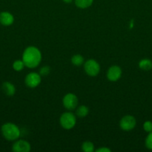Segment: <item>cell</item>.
I'll return each instance as SVG.
<instances>
[{
  "label": "cell",
  "mask_w": 152,
  "mask_h": 152,
  "mask_svg": "<svg viewBox=\"0 0 152 152\" xmlns=\"http://www.w3.org/2000/svg\"><path fill=\"white\" fill-rule=\"evenodd\" d=\"M143 129H144L145 132H146L147 133H150L152 132V122L151 121H145L143 124Z\"/></svg>",
  "instance_id": "obj_20"
},
{
  "label": "cell",
  "mask_w": 152,
  "mask_h": 152,
  "mask_svg": "<svg viewBox=\"0 0 152 152\" xmlns=\"http://www.w3.org/2000/svg\"><path fill=\"white\" fill-rule=\"evenodd\" d=\"M62 1H63V2L67 3V4H69V3H71L73 0H62Z\"/></svg>",
  "instance_id": "obj_22"
},
{
  "label": "cell",
  "mask_w": 152,
  "mask_h": 152,
  "mask_svg": "<svg viewBox=\"0 0 152 152\" xmlns=\"http://www.w3.org/2000/svg\"><path fill=\"white\" fill-rule=\"evenodd\" d=\"M78 104V99L77 96L72 93H68L63 98V105L67 110H74L77 108Z\"/></svg>",
  "instance_id": "obj_6"
},
{
  "label": "cell",
  "mask_w": 152,
  "mask_h": 152,
  "mask_svg": "<svg viewBox=\"0 0 152 152\" xmlns=\"http://www.w3.org/2000/svg\"><path fill=\"white\" fill-rule=\"evenodd\" d=\"M41 83V76L36 72H31L26 75L25 78V83L27 87L34 88L37 87Z\"/></svg>",
  "instance_id": "obj_7"
},
{
  "label": "cell",
  "mask_w": 152,
  "mask_h": 152,
  "mask_svg": "<svg viewBox=\"0 0 152 152\" xmlns=\"http://www.w3.org/2000/svg\"><path fill=\"white\" fill-rule=\"evenodd\" d=\"M83 68L87 75L90 77H96L100 72V65L95 59H88L83 63Z\"/></svg>",
  "instance_id": "obj_4"
},
{
  "label": "cell",
  "mask_w": 152,
  "mask_h": 152,
  "mask_svg": "<svg viewBox=\"0 0 152 152\" xmlns=\"http://www.w3.org/2000/svg\"><path fill=\"white\" fill-rule=\"evenodd\" d=\"M25 64H24L23 61L20 60V59H18L13 62V68L14 71H21L24 69L25 68Z\"/></svg>",
  "instance_id": "obj_17"
},
{
  "label": "cell",
  "mask_w": 152,
  "mask_h": 152,
  "mask_svg": "<svg viewBox=\"0 0 152 152\" xmlns=\"http://www.w3.org/2000/svg\"><path fill=\"white\" fill-rule=\"evenodd\" d=\"M145 144V146L148 149L152 150V132L148 133V136L146 137Z\"/></svg>",
  "instance_id": "obj_19"
},
{
  "label": "cell",
  "mask_w": 152,
  "mask_h": 152,
  "mask_svg": "<svg viewBox=\"0 0 152 152\" xmlns=\"http://www.w3.org/2000/svg\"><path fill=\"white\" fill-rule=\"evenodd\" d=\"M1 134L8 141H15L20 137V130L14 123H6L1 128Z\"/></svg>",
  "instance_id": "obj_2"
},
{
  "label": "cell",
  "mask_w": 152,
  "mask_h": 152,
  "mask_svg": "<svg viewBox=\"0 0 152 152\" xmlns=\"http://www.w3.org/2000/svg\"><path fill=\"white\" fill-rule=\"evenodd\" d=\"M60 124L63 129L70 130L76 125V117L74 114L70 111L64 112L60 117Z\"/></svg>",
  "instance_id": "obj_3"
},
{
  "label": "cell",
  "mask_w": 152,
  "mask_h": 152,
  "mask_svg": "<svg viewBox=\"0 0 152 152\" xmlns=\"http://www.w3.org/2000/svg\"><path fill=\"white\" fill-rule=\"evenodd\" d=\"M93 3V0H75V4L77 7L81 9L90 7Z\"/></svg>",
  "instance_id": "obj_14"
},
{
  "label": "cell",
  "mask_w": 152,
  "mask_h": 152,
  "mask_svg": "<svg viewBox=\"0 0 152 152\" xmlns=\"http://www.w3.org/2000/svg\"><path fill=\"white\" fill-rule=\"evenodd\" d=\"M122 74V68L118 65H112L108 68L107 72V77L110 81L116 82L121 78Z\"/></svg>",
  "instance_id": "obj_8"
},
{
  "label": "cell",
  "mask_w": 152,
  "mask_h": 152,
  "mask_svg": "<svg viewBox=\"0 0 152 152\" xmlns=\"http://www.w3.org/2000/svg\"><path fill=\"white\" fill-rule=\"evenodd\" d=\"M136 126H137V120L132 115L124 116L119 122V126L121 129L125 132H130L133 130Z\"/></svg>",
  "instance_id": "obj_5"
},
{
  "label": "cell",
  "mask_w": 152,
  "mask_h": 152,
  "mask_svg": "<svg viewBox=\"0 0 152 152\" xmlns=\"http://www.w3.org/2000/svg\"><path fill=\"white\" fill-rule=\"evenodd\" d=\"M25 67L35 68L40 65L42 60V53L37 48L29 46L26 48L22 53V59Z\"/></svg>",
  "instance_id": "obj_1"
},
{
  "label": "cell",
  "mask_w": 152,
  "mask_h": 152,
  "mask_svg": "<svg viewBox=\"0 0 152 152\" xmlns=\"http://www.w3.org/2000/svg\"><path fill=\"white\" fill-rule=\"evenodd\" d=\"M96 152H110V148H107V147H101V148H98V149L95 151Z\"/></svg>",
  "instance_id": "obj_21"
},
{
  "label": "cell",
  "mask_w": 152,
  "mask_h": 152,
  "mask_svg": "<svg viewBox=\"0 0 152 152\" xmlns=\"http://www.w3.org/2000/svg\"><path fill=\"white\" fill-rule=\"evenodd\" d=\"M1 89H2L4 94H6L7 96H11L16 93V88H15L14 85L12 84L10 82L3 83L2 86H1Z\"/></svg>",
  "instance_id": "obj_11"
},
{
  "label": "cell",
  "mask_w": 152,
  "mask_h": 152,
  "mask_svg": "<svg viewBox=\"0 0 152 152\" xmlns=\"http://www.w3.org/2000/svg\"><path fill=\"white\" fill-rule=\"evenodd\" d=\"M14 22V17L13 14L7 11H3L0 13V24L4 26L11 25Z\"/></svg>",
  "instance_id": "obj_10"
},
{
  "label": "cell",
  "mask_w": 152,
  "mask_h": 152,
  "mask_svg": "<svg viewBox=\"0 0 152 152\" xmlns=\"http://www.w3.org/2000/svg\"><path fill=\"white\" fill-rule=\"evenodd\" d=\"M51 72V68L49 66H43L42 68H40V71H39V74L41 77H46V76L49 75Z\"/></svg>",
  "instance_id": "obj_18"
},
{
  "label": "cell",
  "mask_w": 152,
  "mask_h": 152,
  "mask_svg": "<svg viewBox=\"0 0 152 152\" xmlns=\"http://www.w3.org/2000/svg\"><path fill=\"white\" fill-rule=\"evenodd\" d=\"M81 149L84 152H92L95 150V145L90 141H85L82 143Z\"/></svg>",
  "instance_id": "obj_16"
},
{
  "label": "cell",
  "mask_w": 152,
  "mask_h": 152,
  "mask_svg": "<svg viewBox=\"0 0 152 152\" xmlns=\"http://www.w3.org/2000/svg\"><path fill=\"white\" fill-rule=\"evenodd\" d=\"M71 62L75 66H80V65L84 63V59H83V56H81V55L75 54L72 56L71 59Z\"/></svg>",
  "instance_id": "obj_15"
},
{
  "label": "cell",
  "mask_w": 152,
  "mask_h": 152,
  "mask_svg": "<svg viewBox=\"0 0 152 152\" xmlns=\"http://www.w3.org/2000/svg\"><path fill=\"white\" fill-rule=\"evenodd\" d=\"M31 149V144L24 140H16L12 145V151L14 152H29Z\"/></svg>",
  "instance_id": "obj_9"
},
{
  "label": "cell",
  "mask_w": 152,
  "mask_h": 152,
  "mask_svg": "<svg viewBox=\"0 0 152 152\" xmlns=\"http://www.w3.org/2000/svg\"><path fill=\"white\" fill-rule=\"evenodd\" d=\"M89 114V108L84 105H81L78 106L76 109V115L80 118L86 117Z\"/></svg>",
  "instance_id": "obj_13"
},
{
  "label": "cell",
  "mask_w": 152,
  "mask_h": 152,
  "mask_svg": "<svg viewBox=\"0 0 152 152\" xmlns=\"http://www.w3.org/2000/svg\"><path fill=\"white\" fill-rule=\"evenodd\" d=\"M139 68L142 71H150L152 69V61L149 59H143L139 62Z\"/></svg>",
  "instance_id": "obj_12"
}]
</instances>
